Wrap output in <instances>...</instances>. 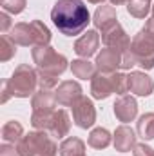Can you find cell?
Wrapping results in <instances>:
<instances>
[{"instance_id":"obj_10","label":"cell","mask_w":154,"mask_h":156,"mask_svg":"<svg viewBox=\"0 0 154 156\" xmlns=\"http://www.w3.org/2000/svg\"><path fill=\"white\" fill-rule=\"evenodd\" d=\"M82 87L78 82H73V80H65L58 85L56 89V102L58 105L62 107H73L78 100L82 98Z\"/></svg>"},{"instance_id":"obj_18","label":"cell","mask_w":154,"mask_h":156,"mask_svg":"<svg viewBox=\"0 0 154 156\" xmlns=\"http://www.w3.org/2000/svg\"><path fill=\"white\" fill-rule=\"evenodd\" d=\"M69 129H71V120L65 109H58L54 111L53 120H51V125H49V133L54 136V138H64L69 134Z\"/></svg>"},{"instance_id":"obj_4","label":"cell","mask_w":154,"mask_h":156,"mask_svg":"<svg viewBox=\"0 0 154 156\" xmlns=\"http://www.w3.org/2000/svg\"><path fill=\"white\" fill-rule=\"evenodd\" d=\"M4 83L9 89L11 96H15V98H29V96H33L37 93L38 71L33 69L29 64H22L13 71L11 78H7Z\"/></svg>"},{"instance_id":"obj_20","label":"cell","mask_w":154,"mask_h":156,"mask_svg":"<svg viewBox=\"0 0 154 156\" xmlns=\"http://www.w3.org/2000/svg\"><path fill=\"white\" fill-rule=\"evenodd\" d=\"M71 71H73V75H75L76 78H82V80H93V76L96 75V66L91 64L87 58L73 60Z\"/></svg>"},{"instance_id":"obj_6","label":"cell","mask_w":154,"mask_h":156,"mask_svg":"<svg viewBox=\"0 0 154 156\" xmlns=\"http://www.w3.org/2000/svg\"><path fill=\"white\" fill-rule=\"evenodd\" d=\"M131 53L136 60V66H142L143 69L154 67V37L149 35L143 27L134 35L131 42Z\"/></svg>"},{"instance_id":"obj_8","label":"cell","mask_w":154,"mask_h":156,"mask_svg":"<svg viewBox=\"0 0 154 156\" xmlns=\"http://www.w3.org/2000/svg\"><path fill=\"white\" fill-rule=\"evenodd\" d=\"M73 120H75V123L80 129H89V127L94 125L96 109H94V104L87 96H82L73 105Z\"/></svg>"},{"instance_id":"obj_32","label":"cell","mask_w":154,"mask_h":156,"mask_svg":"<svg viewBox=\"0 0 154 156\" xmlns=\"http://www.w3.org/2000/svg\"><path fill=\"white\" fill-rule=\"evenodd\" d=\"M111 2H113L114 5H121V4H129L131 0H111Z\"/></svg>"},{"instance_id":"obj_21","label":"cell","mask_w":154,"mask_h":156,"mask_svg":"<svg viewBox=\"0 0 154 156\" xmlns=\"http://www.w3.org/2000/svg\"><path fill=\"white\" fill-rule=\"evenodd\" d=\"M83 151H85V144L83 140H80L76 136L65 138L60 144V156H82L85 154Z\"/></svg>"},{"instance_id":"obj_34","label":"cell","mask_w":154,"mask_h":156,"mask_svg":"<svg viewBox=\"0 0 154 156\" xmlns=\"http://www.w3.org/2000/svg\"><path fill=\"white\" fill-rule=\"evenodd\" d=\"M152 18H154V4H152Z\"/></svg>"},{"instance_id":"obj_1","label":"cell","mask_w":154,"mask_h":156,"mask_svg":"<svg viewBox=\"0 0 154 156\" xmlns=\"http://www.w3.org/2000/svg\"><path fill=\"white\" fill-rule=\"evenodd\" d=\"M51 20L65 37L83 33L91 22V13L82 0H56L51 9Z\"/></svg>"},{"instance_id":"obj_30","label":"cell","mask_w":154,"mask_h":156,"mask_svg":"<svg viewBox=\"0 0 154 156\" xmlns=\"http://www.w3.org/2000/svg\"><path fill=\"white\" fill-rule=\"evenodd\" d=\"M9 26H11V20H9V15L4 11L2 15H0V31H2V35H5L7 33V29H9Z\"/></svg>"},{"instance_id":"obj_9","label":"cell","mask_w":154,"mask_h":156,"mask_svg":"<svg viewBox=\"0 0 154 156\" xmlns=\"http://www.w3.org/2000/svg\"><path fill=\"white\" fill-rule=\"evenodd\" d=\"M116 73H96L91 80V93L96 100H105L116 93Z\"/></svg>"},{"instance_id":"obj_11","label":"cell","mask_w":154,"mask_h":156,"mask_svg":"<svg viewBox=\"0 0 154 156\" xmlns=\"http://www.w3.org/2000/svg\"><path fill=\"white\" fill-rule=\"evenodd\" d=\"M121 58H123V55L120 51L105 47L96 55V64L94 66L100 73H116L121 67Z\"/></svg>"},{"instance_id":"obj_15","label":"cell","mask_w":154,"mask_h":156,"mask_svg":"<svg viewBox=\"0 0 154 156\" xmlns=\"http://www.w3.org/2000/svg\"><path fill=\"white\" fill-rule=\"evenodd\" d=\"M98 45H100V35L96 31H87L75 42V51H76L78 56L89 58L96 53Z\"/></svg>"},{"instance_id":"obj_23","label":"cell","mask_w":154,"mask_h":156,"mask_svg":"<svg viewBox=\"0 0 154 156\" xmlns=\"http://www.w3.org/2000/svg\"><path fill=\"white\" fill-rule=\"evenodd\" d=\"M136 131L143 140H154V113H145L136 123Z\"/></svg>"},{"instance_id":"obj_31","label":"cell","mask_w":154,"mask_h":156,"mask_svg":"<svg viewBox=\"0 0 154 156\" xmlns=\"http://www.w3.org/2000/svg\"><path fill=\"white\" fill-rule=\"evenodd\" d=\"M9 98H11V93H9V89L5 87V83H2V104H5Z\"/></svg>"},{"instance_id":"obj_33","label":"cell","mask_w":154,"mask_h":156,"mask_svg":"<svg viewBox=\"0 0 154 156\" xmlns=\"http://www.w3.org/2000/svg\"><path fill=\"white\" fill-rule=\"evenodd\" d=\"M89 2H91V4H103L105 0H89Z\"/></svg>"},{"instance_id":"obj_22","label":"cell","mask_w":154,"mask_h":156,"mask_svg":"<svg viewBox=\"0 0 154 156\" xmlns=\"http://www.w3.org/2000/svg\"><path fill=\"white\" fill-rule=\"evenodd\" d=\"M87 144L93 149H105V147L111 145V133L107 129H103V127H96V129L91 131Z\"/></svg>"},{"instance_id":"obj_24","label":"cell","mask_w":154,"mask_h":156,"mask_svg":"<svg viewBox=\"0 0 154 156\" xmlns=\"http://www.w3.org/2000/svg\"><path fill=\"white\" fill-rule=\"evenodd\" d=\"M127 11L136 18H147V15L152 11V5L147 0H131L127 4Z\"/></svg>"},{"instance_id":"obj_19","label":"cell","mask_w":154,"mask_h":156,"mask_svg":"<svg viewBox=\"0 0 154 156\" xmlns=\"http://www.w3.org/2000/svg\"><path fill=\"white\" fill-rule=\"evenodd\" d=\"M22 138H24V127H22L20 122L9 120V122L4 123V127H2V140H4L5 144H13V145H15V144H18Z\"/></svg>"},{"instance_id":"obj_27","label":"cell","mask_w":154,"mask_h":156,"mask_svg":"<svg viewBox=\"0 0 154 156\" xmlns=\"http://www.w3.org/2000/svg\"><path fill=\"white\" fill-rule=\"evenodd\" d=\"M56 83H58V76L38 73V87L40 89H53V87H56Z\"/></svg>"},{"instance_id":"obj_5","label":"cell","mask_w":154,"mask_h":156,"mask_svg":"<svg viewBox=\"0 0 154 156\" xmlns=\"http://www.w3.org/2000/svg\"><path fill=\"white\" fill-rule=\"evenodd\" d=\"M31 55H33V62L37 64V71L51 76H60L69 64L67 58L56 53L51 45H35Z\"/></svg>"},{"instance_id":"obj_2","label":"cell","mask_w":154,"mask_h":156,"mask_svg":"<svg viewBox=\"0 0 154 156\" xmlns=\"http://www.w3.org/2000/svg\"><path fill=\"white\" fill-rule=\"evenodd\" d=\"M11 40L16 45H49L51 42V31L47 29V26L42 20H31L27 22H20L16 26L11 27L9 33Z\"/></svg>"},{"instance_id":"obj_13","label":"cell","mask_w":154,"mask_h":156,"mask_svg":"<svg viewBox=\"0 0 154 156\" xmlns=\"http://www.w3.org/2000/svg\"><path fill=\"white\" fill-rule=\"evenodd\" d=\"M113 107H114V116L123 123L132 122L138 115V104H136L134 96H131V94H121L120 98H116Z\"/></svg>"},{"instance_id":"obj_14","label":"cell","mask_w":154,"mask_h":156,"mask_svg":"<svg viewBox=\"0 0 154 156\" xmlns=\"http://www.w3.org/2000/svg\"><path fill=\"white\" fill-rule=\"evenodd\" d=\"M56 104V91L53 89H38L31 100L33 113H53Z\"/></svg>"},{"instance_id":"obj_3","label":"cell","mask_w":154,"mask_h":156,"mask_svg":"<svg viewBox=\"0 0 154 156\" xmlns=\"http://www.w3.org/2000/svg\"><path fill=\"white\" fill-rule=\"evenodd\" d=\"M18 153L20 156H54L60 147L56 145L54 136L49 131H35L26 134L18 144Z\"/></svg>"},{"instance_id":"obj_35","label":"cell","mask_w":154,"mask_h":156,"mask_svg":"<svg viewBox=\"0 0 154 156\" xmlns=\"http://www.w3.org/2000/svg\"><path fill=\"white\" fill-rule=\"evenodd\" d=\"M147 2H151V0H147Z\"/></svg>"},{"instance_id":"obj_36","label":"cell","mask_w":154,"mask_h":156,"mask_svg":"<svg viewBox=\"0 0 154 156\" xmlns=\"http://www.w3.org/2000/svg\"><path fill=\"white\" fill-rule=\"evenodd\" d=\"M82 156H85V154H82Z\"/></svg>"},{"instance_id":"obj_29","label":"cell","mask_w":154,"mask_h":156,"mask_svg":"<svg viewBox=\"0 0 154 156\" xmlns=\"http://www.w3.org/2000/svg\"><path fill=\"white\" fill-rule=\"evenodd\" d=\"M0 156H20V153H18V147L4 144V145H0Z\"/></svg>"},{"instance_id":"obj_17","label":"cell","mask_w":154,"mask_h":156,"mask_svg":"<svg viewBox=\"0 0 154 156\" xmlns=\"http://www.w3.org/2000/svg\"><path fill=\"white\" fill-rule=\"evenodd\" d=\"M94 26L103 33L105 29L113 27L114 24H118V16H116V7L114 5H100L94 11V18H93Z\"/></svg>"},{"instance_id":"obj_26","label":"cell","mask_w":154,"mask_h":156,"mask_svg":"<svg viewBox=\"0 0 154 156\" xmlns=\"http://www.w3.org/2000/svg\"><path fill=\"white\" fill-rule=\"evenodd\" d=\"M2 4V9L5 13H11V15H18L26 9V4L27 0H0Z\"/></svg>"},{"instance_id":"obj_25","label":"cell","mask_w":154,"mask_h":156,"mask_svg":"<svg viewBox=\"0 0 154 156\" xmlns=\"http://www.w3.org/2000/svg\"><path fill=\"white\" fill-rule=\"evenodd\" d=\"M15 55H16V44L11 40L9 35H2V38H0V60L7 62Z\"/></svg>"},{"instance_id":"obj_16","label":"cell","mask_w":154,"mask_h":156,"mask_svg":"<svg viewBox=\"0 0 154 156\" xmlns=\"http://www.w3.org/2000/svg\"><path fill=\"white\" fill-rule=\"evenodd\" d=\"M136 145V134L129 125H120L114 131V149L120 153H127L131 149H134Z\"/></svg>"},{"instance_id":"obj_12","label":"cell","mask_w":154,"mask_h":156,"mask_svg":"<svg viewBox=\"0 0 154 156\" xmlns=\"http://www.w3.org/2000/svg\"><path fill=\"white\" fill-rule=\"evenodd\" d=\"M127 87L129 93L138 94V96H149L154 89L152 78L142 71H132L131 75H127Z\"/></svg>"},{"instance_id":"obj_7","label":"cell","mask_w":154,"mask_h":156,"mask_svg":"<svg viewBox=\"0 0 154 156\" xmlns=\"http://www.w3.org/2000/svg\"><path fill=\"white\" fill-rule=\"evenodd\" d=\"M102 42H103V45L105 47H111V49H116V51H120L121 55H125V53H129L131 51V37L125 33V29L120 26V22L114 24L113 27H109V29H105L103 33H102Z\"/></svg>"},{"instance_id":"obj_28","label":"cell","mask_w":154,"mask_h":156,"mask_svg":"<svg viewBox=\"0 0 154 156\" xmlns=\"http://www.w3.org/2000/svg\"><path fill=\"white\" fill-rule=\"evenodd\" d=\"M132 154L134 156H154V149L151 145H145V144H136L134 149H132Z\"/></svg>"}]
</instances>
